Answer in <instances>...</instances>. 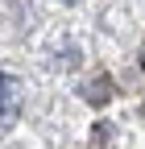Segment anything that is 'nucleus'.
Wrapping results in <instances>:
<instances>
[{
	"mask_svg": "<svg viewBox=\"0 0 145 149\" xmlns=\"http://www.w3.org/2000/svg\"><path fill=\"white\" fill-rule=\"evenodd\" d=\"M21 116V83L0 70V133H8Z\"/></svg>",
	"mask_w": 145,
	"mask_h": 149,
	"instance_id": "f257e3e1",
	"label": "nucleus"
},
{
	"mask_svg": "<svg viewBox=\"0 0 145 149\" xmlns=\"http://www.w3.org/2000/svg\"><path fill=\"white\" fill-rule=\"evenodd\" d=\"M108 95H112V87H108V79H100V87H83V100H91V104H104Z\"/></svg>",
	"mask_w": 145,
	"mask_h": 149,
	"instance_id": "f03ea898",
	"label": "nucleus"
},
{
	"mask_svg": "<svg viewBox=\"0 0 145 149\" xmlns=\"http://www.w3.org/2000/svg\"><path fill=\"white\" fill-rule=\"evenodd\" d=\"M141 66H145V54H141Z\"/></svg>",
	"mask_w": 145,
	"mask_h": 149,
	"instance_id": "7ed1b4c3",
	"label": "nucleus"
},
{
	"mask_svg": "<svg viewBox=\"0 0 145 149\" xmlns=\"http://www.w3.org/2000/svg\"><path fill=\"white\" fill-rule=\"evenodd\" d=\"M66 4H70V0H66Z\"/></svg>",
	"mask_w": 145,
	"mask_h": 149,
	"instance_id": "20e7f679",
	"label": "nucleus"
}]
</instances>
